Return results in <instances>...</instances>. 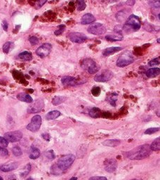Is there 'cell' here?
<instances>
[{
  "instance_id": "obj_1",
  "label": "cell",
  "mask_w": 160,
  "mask_h": 180,
  "mask_svg": "<svg viewBox=\"0 0 160 180\" xmlns=\"http://www.w3.org/2000/svg\"><path fill=\"white\" fill-rule=\"evenodd\" d=\"M151 151L150 145H141L128 152L127 157L131 160H143L149 157Z\"/></svg>"
},
{
  "instance_id": "obj_2",
  "label": "cell",
  "mask_w": 160,
  "mask_h": 180,
  "mask_svg": "<svg viewBox=\"0 0 160 180\" xmlns=\"http://www.w3.org/2000/svg\"><path fill=\"white\" fill-rule=\"evenodd\" d=\"M74 160H75V156L74 155L68 154V155H65L60 158L55 165L61 172H65V171H66L68 168L70 167Z\"/></svg>"
},
{
  "instance_id": "obj_3",
  "label": "cell",
  "mask_w": 160,
  "mask_h": 180,
  "mask_svg": "<svg viewBox=\"0 0 160 180\" xmlns=\"http://www.w3.org/2000/svg\"><path fill=\"white\" fill-rule=\"evenodd\" d=\"M141 20L138 16L131 15L124 24L123 29L125 31H137L141 28Z\"/></svg>"
},
{
  "instance_id": "obj_4",
  "label": "cell",
  "mask_w": 160,
  "mask_h": 180,
  "mask_svg": "<svg viewBox=\"0 0 160 180\" xmlns=\"http://www.w3.org/2000/svg\"><path fill=\"white\" fill-rule=\"evenodd\" d=\"M134 58L129 51H126L119 57L117 61V66L120 68H124L134 63Z\"/></svg>"
},
{
  "instance_id": "obj_5",
  "label": "cell",
  "mask_w": 160,
  "mask_h": 180,
  "mask_svg": "<svg viewBox=\"0 0 160 180\" xmlns=\"http://www.w3.org/2000/svg\"><path fill=\"white\" fill-rule=\"evenodd\" d=\"M81 68L90 74H94L98 71V67L96 63L91 59H85L81 64Z\"/></svg>"
},
{
  "instance_id": "obj_6",
  "label": "cell",
  "mask_w": 160,
  "mask_h": 180,
  "mask_svg": "<svg viewBox=\"0 0 160 180\" xmlns=\"http://www.w3.org/2000/svg\"><path fill=\"white\" fill-rule=\"evenodd\" d=\"M113 77V73L109 70H103L97 73L94 77V80L98 82H106L110 81Z\"/></svg>"
},
{
  "instance_id": "obj_7",
  "label": "cell",
  "mask_w": 160,
  "mask_h": 180,
  "mask_svg": "<svg viewBox=\"0 0 160 180\" xmlns=\"http://www.w3.org/2000/svg\"><path fill=\"white\" fill-rule=\"evenodd\" d=\"M41 125H42V117L40 116H35L32 117L30 123L27 125L26 128L29 131L32 132H36L40 130Z\"/></svg>"
},
{
  "instance_id": "obj_8",
  "label": "cell",
  "mask_w": 160,
  "mask_h": 180,
  "mask_svg": "<svg viewBox=\"0 0 160 180\" xmlns=\"http://www.w3.org/2000/svg\"><path fill=\"white\" fill-rule=\"evenodd\" d=\"M107 28L101 23H94L88 28V32L92 35H100L106 32Z\"/></svg>"
},
{
  "instance_id": "obj_9",
  "label": "cell",
  "mask_w": 160,
  "mask_h": 180,
  "mask_svg": "<svg viewBox=\"0 0 160 180\" xmlns=\"http://www.w3.org/2000/svg\"><path fill=\"white\" fill-rule=\"evenodd\" d=\"M61 82L65 87H74L84 83L85 82L80 81L77 78L72 76H65L61 79Z\"/></svg>"
},
{
  "instance_id": "obj_10",
  "label": "cell",
  "mask_w": 160,
  "mask_h": 180,
  "mask_svg": "<svg viewBox=\"0 0 160 180\" xmlns=\"http://www.w3.org/2000/svg\"><path fill=\"white\" fill-rule=\"evenodd\" d=\"M44 106L43 99H38L35 101L32 104H30L28 108V112L29 113H36L42 111Z\"/></svg>"
},
{
  "instance_id": "obj_11",
  "label": "cell",
  "mask_w": 160,
  "mask_h": 180,
  "mask_svg": "<svg viewBox=\"0 0 160 180\" xmlns=\"http://www.w3.org/2000/svg\"><path fill=\"white\" fill-rule=\"evenodd\" d=\"M52 46L51 44L45 43L40 46L38 49H37L36 54L37 56H39L41 58H45L51 53V51Z\"/></svg>"
},
{
  "instance_id": "obj_12",
  "label": "cell",
  "mask_w": 160,
  "mask_h": 180,
  "mask_svg": "<svg viewBox=\"0 0 160 180\" xmlns=\"http://www.w3.org/2000/svg\"><path fill=\"white\" fill-rule=\"evenodd\" d=\"M23 137V134L20 131L8 132L4 134V138L9 142H17Z\"/></svg>"
},
{
  "instance_id": "obj_13",
  "label": "cell",
  "mask_w": 160,
  "mask_h": 180,
  "mask_svg": "<svg viewBox=\"0 0 160 180\" xmlns=\"http://www.w3.org/2000/svg\"><path fill=\"white\" fill-rule=\"evenodd\" d=\"M70 39L74 43H78L81 44L84 42L87 39L86 36L84 34L81 33V32H71L69 35Z\"/></svg>"
},
{
  "instance_id": "obj_14",
  "label": "cell",
  "mask_w": 160,
  "mask_h": 180,
  "mask_svg": "<svg viewBox=\"0 0 160 180\" xmlns=\"http://www.w3.org/2000/svg\"><path fill=\"white\" fill-rule=\"evenodd\" d=\"M104 167L107 172H114L117 168V162L115 159H107L104 161Z\"/></svg>"
},
{
  "instance_id": "obj_15",
  "label": "cell",
  "mask_w": 160,
  "mask_h": 180,
  "mask_svg": "<svg viewBox=\"0 0 160 180\" xmlns=\"http://www.w3.org/2000/svg\"><path fill=\"white\" fill-rule=\"evenodd\" d=\"M18 164L16 162H8V163L4 164L1 166H0V171L4 172H11V171H13L18 168Z\"/></svg>"
},
{
  "instance_id": "obj_16",
  "label": "cell",
  "mask_w": 160,
  "mask_h": 180,
  "mask_svg": "<svg viewBox=\"0 0 160 180\" xmlns=\"http://www.w3.org/2000/svg\"><path fill=\"white\" fill-rule=\"evenodd\" d=\"M105 39L110 42H117V41H122L123 39V35L120 32H116L113 34H109L105 36Z\"/></svg>"
},
{
  "instance_id": "obj_17",
  "label": "cell",
  "mask_w": 160,
  "mask_h": 180,
  "mask_svg": "<svg viewBox=\"0 0 160 180\" xmlns=\"http://www.w3.org/2000/svg\"><path fill=\"white\" fill-rule=\"evenodd\" d=\"M95 17L91 13H86L82 16L81 19V23L82 25H88V24L93 23L95 21Z\"/></svg>"
},
{
  "instance_id": "obj_18",
  "label": "cell",
  "mask_w": 160,
  "mask_h": 180,
  "mask_svg": "<svg viewBox=\"0 0 160 180\" xmlns=\"http://www.w3.org/2000/svg\"><path fill=\"white\" fill-rule=\"evenodd\" d=\"M122 49V47H109L105 49L104 51H103V55L105 56H110V55L114 54L115 53L118 52V51H121Z\"/></svg>"
},
{
  "instance_id": "obj_19",
  "label": "cell",
  "mask_w": 160,
  "mask_h": 180,
  "mask_svg": "<svg viewBox=\"0 0 160 180\" xmlns=\"http://www.w3.org/2000/svg\"><path fill=\"white\" fill-rule=\"evenodd\" d=\"M40 154H41L40 151L39 150V148H37L35 146H32L30 150V155H29V157H30V159L35 160V159L38 158L40 156Z\"/></svg>"
},
{
  "instance_id": "obj_20",
  "label": "cell",
  "mask_w": 160,
  "mask_h": 180,
  "mask_svg": "<svg viewBox=\"0 0 160 180\" xmlns=\"http://www.w3.org/2000/svg\"><path fill=\"white\" fill-rule=\"evenodd\" d=\"M160 73V70L158 68H150V69L147 70V71L146 72V76L149 78H155V77L158 76Z\"/></svg>"
},
{
  "instance_id": "obj_21",
  "label": "cell",
  "mask_w": 160,
  "mask_h": 180,
  "mask_svg": "<svg viewBox=\"0 0 160 180\" xmlns=\"http://www.w3.org/2000/svg\"><path fill=\"white\" fill-rule=\"evenodd\" d=\"M17 98L18 100L21 101V102H24L26 103H32L33 102L32 97L28 94L25 93H20L17 95Z\"/></svg>"
},
{
  "instance_id": "obj_22",
  "label": "cell",
  "mask_w": 160,
  "mask_h": 180,
  "mask_svg": "<svg viewBox=\"0 0 160 180\" xmlns=\"http://www.w3.org/2000/svg\"><path fill=\"white\" fill-rule=\"evenodd\" d=\"M121 144V141L119 139H109L103 142V146L110 147H115L119 146Z\"/></svg>"
},
{
  "instance_id": "obj_23",
  "label": "cell",
  "mask_w": 160,
  "mask_h": 180,
  "mask_svg": "<svg viewBox=\"0 0 160 180\" xmlns=\"http://www.w3.org/2000/svg\"><path fill=\"white\" fill-rule=\"evenodd\" d=\"M18 58L22 61H30L32 59V55L29 51H23L18 55Z\"/></svg>"
},
{
  "instance_id": "obj_24",
  "label": "cell",
  "mask_w": 160,
  "mask_h": 180,
  "mask_svg": "<svg viewBox=\"0 0 160 180\" xmlns=\"http://www.w3.org/2000/svg\"><path fill=\"white\" fill-rule=\"evenodd\" d=\"M61 115V112L58 111H52L49 112L46 115V119L48 120H55L57 118H58Z\"/></svg>"
},
{
  "instance_id": "obj_25",
  "label": "cell",
  "mask_w": 160,
  "mask_h": 180,
  "mask_svg": "<svg viewBox=\"0 0 160 180\" xmlns=\"http://www.w3.org/2000/svg\"><path fill=\"white\" fill-rule=\"evenodd\" d=\"M150 146L151 150L153 151H159V149H160V138L159 137H158V138H157L155 140H154Z\"/></svg>"
},
{
  "instance_id": "obj_26",
  "label": "cell",
  "mask_w": 160,
  "mask_h": 180,
  "mask_svg": "<svg viewBox=\"0 0 160 180\" xmlns=\"http://www.w3.org/2000/svg\"><path fill=\"white\" fill-rule=\"evenodd\" d=\"M88 114L92 118H98L100 116V110L98 108H92L88 111Z\"/></svg>"
},
{
  "instance_id": "obj_27",
  "label": "cell",
  "mask_w": 160,
  "mask_h": 180,
  "mask_svg": "<svg viewBox=\"0 0 160 180\" xmlns=\"http://www.w3.org/2000/svg\"><path fill=\"white\" fill-rule=\"evenodd\" d=\"M66 100V98L64 97H60V96H58V97H55L52 100V104L54 106H58L60 105L61 104L63 103Z\"/></svg>"
},
{
  "instance_id": "obj_28",
  "label": "cell",
  "mask_w": 160,
  "mask_h": 180,
  "mask_svg": "<svg viewBox=\"0 0 160 180\" xmlns=\"http://www.w3.org/2000/svg\"><path fill=\"white\" fill-rule=\"evenodd\" d=\"M117 96H118V94L112 93L110 95H109L108 97V101L113 106H116L115 104H116V102L117 100Z\"/></svg>"
},
{
  "instance_id": "obj_29",
  "label": "cell",
  "mask_w": 160,
  "mask_h": 180,
  "mask_svg": "<svg viewBox=\"0 0 160 180\" xmlns=\"http://www.w3.org/2000/svg\"><path fill=\"white\" fill-rule=\"evenodd\" d=\"M30 169H31V165L28 164L24 169H23V171H21V173H20V176L21 177H25L30 172Z\"/></svg>"
},
{
  "instance_id": "obj_30",
  "label": "cell",
  "mask_w": 160,
  "mask_h": 180,
  "mask_svg": "<svg viewBox=\"0 0 160 180\" xmlns=\"http://www.w3.org/2000/svg\"><path fill=\"white\" fill-rule=\"evenodd\" d=\"M86 7V3L84 0H77V10L78 11H83Z\"/></svg>"
},
{
  "instance_id": "obj_31",
  "label": "cell",
  "mask_w": 160,
  "mask_h": 180,
  "mask_svg": "<svg viewBox=\"0 0 160 180\" xmlns=\"http://www.w3.org/2000/svg\"><path fill=\"white\" fill-rule=\"evenodd\" d=\"M12 153L15 156H20L23 154L22 150L19 146H14L12 148Z\"/></svg>"
},
{
  "instance_id": "obj_32",
  "label": "cell",
  "mask_w": 160,
  "mask_h": 180,
  "mask_svg": "<svg viewBox=\"0 0 160 180\" xmlns=\"http://www.w3.org/2000/svg\"><path fill=\"white\" fill-rule=\"evenodd\" d=\"M8 156V152L5 148L0 147V158H6Z\"/></svg>"
},
{
  "instance_id": "obj_33",
  "label": "cell",
  "mask_w": 160,
  "mask_h": 180,
  "mask_svg": "<svg viewBox=\"0 0 160 180\" xmlns=\"http://www.w3.org/2000/svg\"><path fill=\"white\" fill-rule=\"evenodd\" d=\"M127 16L126 13H124L123 11H121L117 14V19L120 22H122V21H123L126 18H127V16Z\"/></svg>"
},
{
  "instance_id": "obj_34",
  "label": "cell",
  "mask_w": 160,
  "mask_h": 180,
  "mask_svg": "<svg viewBox=\"0 0 160 180\" xmlns=\"http://www.w3.org/2000/svg\"><path fill=\"white\" fill-rule=\"evenodd\" d=\"M45 156L47 157L49 160H54V159L56 158L55 153H54V152L52 150L48 151L46 152Z\"/></svg>"
},
{
  "instance_id": "obj_35",
  "label": "cell",
  "mask_w": 160,
  "mask_h": 180,
  "mask_svg": "<svg viewBox=\"0 0 160 180\" xmlns=\"http://www.w3.org/2000/svg\"><path fill=\"white\" fill-rule=\"evenodd\" d=\"M159 130V127H151L149 129L146 130L145 132V134H152L156 133L157 132H158Z\"/></svg>"
},
{
  "instance_id": "obj_36",
  "label": "cell",
  "mask_w": 160,
  "mask_h": 180,
  "mask_svg": "<svg viewBox=\"0 0 160 180\" xmlns=\"http://www.w3.org/2000/svg\"><path fill=\"white\" fill-rule=\"evenodd\" d=\"M8 145V141L4 137H0V147H2V148H6L7 147Z\"/></svg>"
},
{
  "instance_id": "obj_37",
  "label": "cell",
  "mask_w": 160,
  "mask_h": 180,
  "mask_svg": "<svg viewBox=\"0 0 160 180\" xmlns=\"http://www.w3.org/2000/svg\"><path fill=\"white\" fill-rule=\"evenodd\" d=\"M159 63H160L159 57H157V58H156V59L151 60V61L148 63V66H157V65H159Z\"/></svg>"
},
{
  "instance_id": "obj_38",
  "label": "cell",
  "mask_w": 160,
  "mask_h": 180,
  "mask_svg": "<svg viewBox=\"0 0 160 180\" xmlns=\"http://www.w3.org/2000/svg\"><path fill=\"white\" fill-rule=\"evenodd\" d=\"M11 43L10 42H6L3 46V51L5 53V54H8V51H9L10 48H11Z\"/></svg>"
},
{
  "instance_id": "obj_39",
  "label": "cell",
  "mask_w": 160,
  "mask_h": 180,
  "mask_svg": "<svg viewBox=\"0 0 160 180\" xmlns=\"http://www.w3.org/2000/svg\"><path fill=\"white\" fill-rule=\"evenodd\" d=\"M29 42H30V44L32 45H36L39 43V39L37 37H35V36H31V37L29 38Z\"/></svg>"
},
{
  "instance_id": "obj_40",
  "label": "cell",
  "mask_w": 160,
  "mask_h": 180,
  "mask_svg": "<svg viewBox=\"0 0 160 180\" xmlns=\"http://www.w3.org/2000/svg\"><path fill=\"white\" fill-rule=\"evenodd\" d=\"M47 0H36V1H35V5L37 6V8L42 7V6L47 2Z\"/></svg>"
},
{
  "instance_id": "obj_41",
  "label": "cell",
  "mask_w": 160,
  "mask_h": 180,
  "mask_svg": "<svg viewBox=\"0 0 160 180\" xmlns=\"http://www.w3.org/2000/svg\"><path fill=\"white\" fill-rule=\"evenodd\" d=\"M91 92H92L93 96H96V97H97V96H98L100 94V89L98 87H93V88L92 89V90H91Z\"/></svg>"
},
{
  "instance_id": "obj_42",
  "label": "cell",
  "mask_w": 160,
  "mask_h": 180,
  "mask_svg": "<svg viewBox=\"0 0 160 180\" xmlns=\"http://www.w3.org/2000/svg\"><path fill=\"white\" fill-rule=\"evenodd\" d=\"M150 4L152 5V6H154L155 8H159V0H150Z\"/></svg>"
},
{
  "instance_id": "obj_43",
  "label": "cell",
  "mask_w": 160,
  "mask_h": 180,
  "mask_svg": "<svg viewBox=\"0 0 160 180\" xmlns=\"http://www.w3.org/2000/svg\"><path fill=\"white\" fill-rule=\"evenodd\" d=\"M88 180H108L105 176H92Z\"/></svg>"
},
{
  "instance_id": "obj_44",
  "label": "cell",
  "mask_w": 160,
  "mask_h": 180,
  "mask_svg": "<svg viewBox=\"0 0 160 180\" xmlns=\"http://www.w3.org/2000/svg\"><path fill=\"white\" fill-rule=\"evenodd\" d=\"M135 3H136V0H127L126 4L128 5V6H133L134 4H135Z\"/></svg>"
},
{
  "instance_id": "obj_45",
  "label": "cell",
  "mask_w": 160,
  "mask_h": 180,
  "mask_svg": "<svg viewBox=\"0 0 160 180\" xmlns=\"http://www.w3.org/2000/svg\"><path fill=\"white\" fill-rule=\"evenodd\" d=\"M2 27L3 29L5 30V31H7L8 30V23L6 20H4L2 23Z\"/></svg>"
},
{
  "instance_id": "obj_46",
  "label": "cell",
  "mask_w": 160,
  "mask_h": 180,
  "mask_svg": "<svg viewBox=\"0 0 160 180\" xmlns=\"http://www.w3.org/2000/svg\"><path fill=\"white\" fill-rule=\"evenodd\" d=\"M65 30V27H63V28H60L58 30H56V31H55V35H60L61 34H62L63 32V31Z\"/></svg>"
},
{
  "instance_id": "obj_47",
  "label": "cell",
  "mask_w": 160,
  "mask_h": 180,
  "mask_svg": "<svg viewBox=\"0 0 160 180\" xmlns=\"http://www.w3.org/2000/svg\"><path fill=\"white\" fill-rule=\"evenodd\" d=\"M42 137L44 139L47 140V141H49L50 140V135L49 134H42Z\"/></svg>"
},
{
  "instance_id": "obj_48",
  "label": "cell",
  "mask_w": 160,
  "mask_h": 180,
  "mask_svg": "<svg viewBox=\"0 0 160 180\" xmlns=\"http://www.w3.org/2000/svg\"><path fill=\"white\" fill-rule=\"evenodd\" d=\"M69 180H77V177H76V176H73V177L70 179Z\"/></svg>"
},
{
  "instance_id": "obj_49",
  "label": "cell",
  "mask_w": 160,
  "mask_h": 180,
  "mask_svg": "<svg viewBox=\"0 0 160 180\" xmlns=\"http://www.w3.org/2000/svg\"><path fill=\"white\" fill-rule=\"evenodd\" d=\"M117 0H110V2H115V1H117Z\"/></svg>"
},
{
  "instance_id": "obj_50",
  "label": "cell",
  "mask_w": 160,
  "mask_h": 180,
  "mask_svg": "<svg viewBox=\"0 0 160 180\" xmlns=\"http://www.w3.org/2000/svg\"><path fill=\"white\" fill-rule=\"evenodd\" d=\"M27 180H34V179H32V178H29V179H28Z\"/></svg>"
},
{
  "instance_id": "obj_51",
  "label": "cell",
  "mask_w": 160,
  "mask_h": 180,
  "mask_svg": "<svg viewBox=\"0 0 160 180\" xmlns=\"http://www.w3.org/2000/svg\"><path fill=\"white\" fill-rule=\"evenodd\" d=\"M0 180H3V178L1 176H0Z\"/></svg>"
},
{
  "instance_id": "obj_52",
  "label": "cell",
  "mask_w": 160,
  "mask_h": 180,
  "mask_svg": "<svg viewBox=\"0 0 160 180\" xmlns=\"http://www.w3.org/2000/svg\"><path fill=\"white\" fill-rule=\"evenodd\" d=\"M157 42H158V43H159V39H157Z\"/></svg>"
},
{
  "instance_id": "obj_53",
  "label": "cell",
  "mask_w": 160,
  "mask_h": 180,
  "mask_svg": "<svg viewBox=\"0 0 160 180\" xmlns=\"http://www.w3.org/2000/svg\"><path fill=\"white\" fill-rule=\"evenodd\" d=\"M132 180H138V179H132Z\"/></svg>"
}]
</instances>
